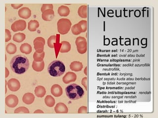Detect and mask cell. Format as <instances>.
<instances>
[{
	"label": "cell",
	"mask_w": 158,
	"mask_h": 118,
	"mask_svg": "<svg viewBox=\"0 0 158 118\" xmlns=\"http://www.w3.org/2000/svg\"><path fill=\"white\" fill-rule=\"evenodd\" d=\"M12 71L17 74L26 73L29 68L30 63L27 57L22 55H16L13 57L10 63Z\"/></svg>",
	"instance_id": "6da1fadb"
},
{
	"label": "cell",
	"mask_w": 158,
	"mask_h": 118,
	"mask_svg": "<svg viewBox=\"0 0 158 118\" xmlns=\"http://www.w3.org/2000/svg\"><path fill=\"white\" fill-rule=\"evenodd\" d=\"M66 96L70 99L75 101L84 96L85 91L82 88L76 84H71L65 89Z\"/></svg>",
	"instance_id": "7a4b0ae2"
},
{
	"label": "cell",
	"mask_w": 158,
	"mask_h": 118,
	"mask_svg": "<svg viewBox=\"0 0 158 118\" xmlns=\"http://www.w3.org/2000/svg\"><path fill=\"white\" fill-rule=\"evenodd\" d=\"M47 71L51 76H61L65 73V65L59 60H54L50 63L47 68Z\"/></svg>",
	"instance_id": "3957f363"
},
{
	"label": "cell",
	"mask_w": 158,
	"mask_h": 118,
	"mask_svg": "<svg viewBox=\"0 0 158 118\" xmlns=\"http://www.w3.org/2000/svg\"><path fill=\"white\" fill-rule=\"evenodd\" d=\"M71 21L66 18H62L57 22V30L59 33L61 35L68 33L71 28Z\"/></svg>",
	"instance_id": "277c9868"
},
{
	"label": "cell",
	"mask_w": 158,
	"mask_h": 118,
	"mask_svg": "<svg viewBox=\"0 0 158 118\" xmlns=\"http://www.w3.org/2000/svg\"><path fill=\"white\" fill-rule=\"evenodd\" d=\"M76 45L78 51L81 54L85 53L87 51V42L85 38L79 36L77 38Z\"/></svg>",
	"instance_id": "5b68a950"
},
{
	"label": "cell",
	"mask_w": 158,
	"mask_h": 118,
	"mask_svg": "<svg viewBox=\"0 0 158 118\" xmlns=\"http://www.w3.org/2000/svg\"><path fill=\"white\" fill-rule=\"evenodd\" d=\"M34 46L36 52L38 53H42L44 52V46L45 45V40L42 37H38L34 40Z\"/></svg>",
	"instance_id": "8992f818"
},
{
	"label": "cell",
	"mask_w": 158,
	"mask_h": 118,
	"mask_svg": "<svg viewBox=\"0 0 158 118\" xmlns=\"http://www.w3.org/2000/svg\"><path fill=\"white\" fill-rule=\"evenodd\" d=\"M26 28V22L24 20H18L16 21L12 24L11 26V30L13 31H22Z\"/></svg>",
	"instance_id": "52a82bcc"
},
{
	"label": "cell",
	"mask_w": 158,
	"mask_h": 118,
	"mask_svg": "<svg viewBox=\"0 0 158 118\" xmlns=\"http://www.w3.org/2000/svg\"><path fill=\"white\" fill-rule=\"evenodd\" d=\"M5 103L7 106L10 108H14L18 105V96L13 94H10L6 96L5 99Z\"/></svg>",
	"instance_id": "ba28073f"
},
{
	"label": "cell",
	"mask_w": 158,
	"mask_h": 118,
	"mask_svg": "<svg viewBox=\"0 0 158 118\" xmlns=\"http://www.w3.org/2000/svg\"><path fill=\"white\" fill-rule=\"evenodd\" d=\"M8 88L11 91H16L20 88V83L18 79L11 78L8 81L7 83Z\"/></svg>",
	"instance_id": "9c48e42d"
},
{
	"label": "cell",
	"mask_w": 158,
	"mask_h": 118,
	"mask_svg": "<svg viewBox=\"0 0 158 118\" xmlns=\"http://www.w3.org/2000/svg\"><path fill=\"white\" fill-rule=\"evenodd\" d=\"M18 13L19 17L23 19H28L31 16V10L28 7L21 8Z\"/></svg>",
	"instance_id": "30bf717a"
},
{
	"label": "cell",
	"mask_w": 158,
	"mask_h": 118,
	"mask_svg": "<svg viewBox=\"0 0 158 118\" xmlns=\"http://www.w3.org/2000/svg\"><path fill=\"white\" fill-rule=\"evenodd\" d=\"M77 79V75L73 72H68L63 77L62 80L65 84H69L75 82Z\"/></svg>",
	"instance_id": "8fae6325"
},
{
	"label": "cell",
	"mask_w": 158,
	"mask_h": 118,
	"mask_svg": "<svg viewBox=\"0 0 158 118\" xmlns=\"http://www.w3.org/2000/svg\"><path fill=\"white\" fill-rule=\"evenodd\" d=\"M51 93L55 97H59L63 94V90L60 85L54 84L51 88Z\"/></svg>",
	"instance_id": "7c38bea8"
},
{
	"label": "cell",
	"mask_w": 158,
	"mask_h": 118,
	"mask_svg": "<svg viewBox=\"0 0 158 118\" xmlns=\"http://www.w3.org/2000/svg\"><path fill=\"white\" fill-rule=\"evenodd\" d=\"M55 112L57 114L67 113L68 109L65 104L62 102L58 103L54 108Z\"/></svg>",
	"instance_id": "4fadbf2b"
},
{
	"label": "cell",
	"mask_w": 158,
	"mask_h": 118,
	"mask_svg": "<svg viewBox=\"0 0 158 118\" xmlns=\"http://www.w3.org/2000/svg\"><path fill=\"white\" fill-rule=\"evenodd\" d=\"M35 101V96L32 93H27L24 94L22 98L23 102L26 104H31Z\"/></svg>",
	"instance_id": "5bb4252c"
},
{
	"label": "cell",
	"mask_w": 158,
	"mask_h": 118,
	"mask_svg": "<svg viewBox=\"0 0 158 118\" xmlns=\"http://www.w3.org/2000/svg\"><path fill=\"white\" fill-rule=\"evenodd\" d=\"M42 17L43 20L46 21H51L54 19V13L53 10H49L42 13Z\"/></svg>",
	"instance_id": "9a60e30c"
},
{
	"label": "cell",
	"mask_w": 158,
	"mask_h": 118,
	"mask_svg": "<svg viewBox=\"0 0 158 118\" xmlns=\"http://www.w3.org/2000/svg\"><path fill=\"white\" fill-rule=\"evenodd\" d=\"M32 68L37 72H41L44 69V61H39V62H37L34 61L32 63Z\"/></svg>",
	"instance_id": "2e32d148"
},
{
	"label": "cell",
	"mask_w": 158,
	"mask_h": 118,
	"mask_svg": "<svg viewBox=\"0 0 158 118\" xmlns=\"http://www.w3.org/2000/svg\"><path fill=\"white\" fill-rule=\"evenodd\" d=\"M83 65L82 63L78 61H74L71 63L70 65V68L72 71H80L82 69Z\"/></svg>",
	"instance_id": "e0dca14e"
},
{
	"label": "cell",
	"mask_w": 158,
	"mask_h": 118,
	"mask_svg": "<svg viewBox=\"0 0 158 118\" xmlns=\"http://www.w3.org/2000/svg\"><path fill=\"white\" fill-rule=\"evenodd\" d=\"M35 94L38 98H43L46 94V89L42 86H38L35 89Z\"/></svg>",
	"instance_id": "ac0fdd59"
},
{
	"label": "cell",
	"mask_w": 158,
	"mask_h": 118,
	"mask_svg": "<svg viewBox=\"0 0 158 118\" xmlns=\"http://www.w3.org/2000/svg\"><path fill=\"white\" fill-rule=\"evenodd\" d=\"M20 50L22 53L28 55L31 53L32 48L30 44L27 43H24L23 44H21V45L20 46Z\"/></svg>",
	"instance_id": "d6986e66"
},
{
	"label": "cell",
	"mask_w": 158,
	"mask_h": 118,
	"mask_svg": "<svg viewBox=\"0 0 158 118\" xmlns=\"http://www.w3.org/2000/svg\"><path fill=\"white\" fill-rule=\"evenodd\" d=\"M58 13L61 16H67L69 14V8L65 6H61L58 9Z\"/></svg>",
	"instance_id": "ffe728a7"
},
{
	"label": "cell",
	"mask_w": 158,
	"mask_h": 118,
	"mask_svg": "<svg viewBox=\"0 0 158 118\" xmlns=\"http://www.w3.org/2000/svg\"><path fill=\"white\" fill-rule=\"evenodd\" d=\"M39 27V23L38 21L31 20L28 23V30L31 31H35Z\"/></svg>",
	"instance_id": "44dd1931"
},
{
	"label": "cell",
	"mask_w": 158,
	"mask_h": 118,
	"mask_svg": "<svg viewBox=\"0 0 158 118\" xmlns=\"http://www.w3.org/2000/svg\"><path fill=\"white\" fill-rule=\"evenodd\" d=\"M71 50V45L69 43L66 41H62L61 43V46L60 48V52L61 53H68Z\"/></svg>",
	"instance_id": "7402d4cb"
},
{
	"label": "cell",
	"mask_w": 158,
	"mask_h": 118,
	"mask_svg": "<svg viewBox=\"0 0 158 118\" xmlns=\"http://www.w3.org/2000/svg\"><path fill=\"white\" fill-rule=\"evenodd\" d=\"M25 38L26 36L24 34L19 33L14 34L13 36V41H16V43H20L23 41L25 39Z\"/></svg>",
	"instance_id": "603a6c76"
},
{
	"label": "cell",
	"mask_w": 158,
	"mask_h": 118,
	"mask_svg": "<svg viewBox=\"0 0 158 118\" xmlns=\"http://www.w3.org/2000/svg\"><path fill=\"white\" fill-rule=\"evenodd\" d=\"M87 6L84 5L82 6L79 8L78 10V14L79 15L83 18H87Z\"/></svg>",
	"instance_id": "cb8c5ba5"
},
{
	"label": "cell",
	"mask_w": 158,
	"mask_h": 118,
	"mask_svg": "<svg viewBox=\"0 0 158 118\" xmlns=\"http://www.w3.org/2000/svg\"><path fill=\"white\" fill-rule=\"evenodd\" d=\"M6 51L9 54H14L17 51V47L13 43H10L6 45Z\"/></svg>",
	"instance_id": "d4e9b609"
},
{
	"label": "cell",
	"mask_w": 158,
	"mask_h": 118,
	"mask_svg": "<svg viewBox=\"0 0 158 118\" xmlns=\"http://www.w3.org/2000/svg\"><path fill=\"white\" fill-rule=\"evenodd\" d=\"M44 102L47 106L49 107L54 106L55 103V99L50 95H48L46 96L44 99Z\"/></svg>",
	"instance_id": "484cf974"
},
{
	"label": "cell",
	"mask_w": 158,
	"mask_h": 118,
	"mask_svg": "<svg viewBox=\"0 0 158 118\" xmlns=\"http://www.w3.org/2000/svg\"><path fill=\"white\" fill-rule=\"evenodd\" d=\"M44 55H45V53L44 51L40 53L35 52L33 55L34 61L37 62L43 61V59L44 58Z\"/></svg>",
	"instance_id": "4316f807"
},
{
	"label": "cell",
	"mask_w": 158,
	"mask_h": 118,
	"mask_svg": "<svg viewBox=\"0 0 158 118\" xmlns=\"http://www.w3.org/2000/svg\"><path fill=\"white\" fill-rule=\"evenodd\" d=\"M30 113L28 109L25 107H20L14 110L15 114H29Z\"/></svg>",
	"instance_id": "83f0119b"
},
{
	"label": "cell",
	"mask_w": 158,
	"mask_h": 118,
	"mask_svg": "<svg viewBox=\"0 0 158 118\" xmlns=\"http://www.w3.org/2000/svg\"><path fill=\"white\" fill-rule=\"evenodd\" d=\"M56 40V36H50L47 40V45L51 48H54V43Z\"/></svg>",
	"instance_id": "f1b7e54d"
},
{
	"label": "cell",
	"mask_w": 158,
	"mask_h": 118,
	"mask_svg": "<svg viewBox=\"0 0 158 118\" xmlns=\"http://www.w3.org/2000/svg\"><path fill=\"white\" fill-rule=\"evenodd\" d=\"M80 28L81 29L82 33H84L87 31V21L85 20L81 21L78 23Z\"/></svg>",
	"instance_id": "f546056e"
},
{
	"label": "cell",
	"mask_w": 158,
	"mask_h": 118,
	"mask_svg": "<svg viewBox=\"0 0 158 118\" xmlns=\"http://www.w3.org/2000/svg\"><path fill=\"white\" fill-rule=\"evenodd\" d=\"M72 32L74 35H78L82 33L81 29L80 28L78 24H76L75 25L73 26V27L71 28Z\"/></svg>",
	"instance_id": "4dcf8cb0"
},
{
	"label": "cell",
	"mask_w": 158,
	"mask_h": 118,
	"mask_svg": "<svg viewBox=\"0 0 158 118\" xmlns=\"http://www.w3.org/2000/svg\"><path fill=\"white\" fill-rule=\"evenodd\" d=\"M49 10H53V5L52 4H43L41 8L42 13Z\"/></svg>",
	"instance_id": "1f68e13d"
},
{
	"label": "cell",
	"mask_w": 158,
	"mask_h": 118,
	"mask_svg": "<svg viewBox=\"0 0 158 118\" xmlns=\"http://www.w3.org/2000/svg\"><path fill=\"white\" fill-rule=\"evenodd\" d=\"M5 33H6V37H5V41L8 42L10 41L11 39V33L10 31V30L8 29L5 30Z\"/></svg>",
	"instance_id": "d6a6232c"
},
{
	"label": "cell",
	"mask_w": 158,
	"mask_h": 118,
	"mask_svg": "<svg viewBox=\"0 0 158 118\" xmlns=\"http://www.w3.org/2000/svg\"><path fill=\"white\" fill-rule=\"evenodd\" d=\"M87 113V107L84 106H81L78 110V113L80 114H84Z\"/></svg>",
	"instance_id": "836d02e7"
},
{
	"label": "cell",
	"mask_w": 158,
	"mask_h": 118,
	"mask_svg": "<svg viewBox=\"0 0 158 118\" xmlns=\"http://www.w3.org/2000/svg\"><path fill=\"white\" fill-rule=\"evenodd\" d=\"M82 84L85 87V90H87V77H84L82 79Z\"/></svg>",
	"instance_id": "e575fe53"
},
{
	"label": "cell",
	"mask_w": 158,
	"mask_h": 118,
	"mask_svg": "<svg viewBox=\"0 0 158 118\" xmlns=\"http://www.w3.org/2000/svg\"><path fill=\"white\" fill-rule=\"evenodd\" d=\"M23 4H11V6L13 7L14 9L18 10L19 8H21L23 6Z\"/></svg>",
	"instance_id": "d590c367"
},
{
	"label": "cell",
	"mask_w": 158,
	"mask_h": 118,
	"mask_svg": "<svg viewBox=\"0 0 158 118\" xmlns=\"http://www.w3.org/2000/svg\"><path fill=\"white\" fill-rule=\"evenodd\" d=\"M5 70H6V71H5V75H6V76H5V77H6V78H7L9 75L10 73H9V71L8 70L7 68H5Z\"/></svg>",
	"instance_id": "8d00e7d4"
},
{
	"label": "cell",
	"mask_w": 158,
	"mask_h": 118,
	"mask_svg": "<svg viewBox=\"0 0 158 118\" xmlns=\"http://www.w3.org/2000/svg\"><path fill=\"white\" fill-rule=\"evenodd\" d=\"M34 113H41L43 114L44 113V112L42 111L41 110H37L36 111H35V112H34Z\"/></svg>",
	"instance_id": "74e56055"
},
{
	"label": "cell",
	"mask_w": 158,
	"mask_h": 118,
	"mask_svg": "<svg viewBox=\"0 0 158 118\" xmlns=\"http://www.w3.org/2000/svg\"><path fill=\"white\" fill-rule=\"evenodd\" d=\"M87 66L86 67V68H85V71H84V73H85V75H87Z\"/></svg>",
	"instance_id": "f35d334b"
}]
</instances>
